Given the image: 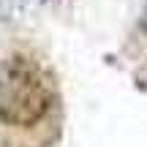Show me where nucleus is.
I'll list each match as a JSON object with an SVG mask.
<instances>
[{
  "mask_svg": "<svg viewBox=\"0 0 147 147\" xmlns=\"http://www.w3.org/2000/svg\"><path fill=\"white\" fill-rule=\"evenodd\" d=\"M57 101L52 76L30 55H11L0 63V123L11 128H36Z\"/></svg>",
  "mask_w": 147,
  "mask_h": 147,
  "instance_id": "nucleus-1",
  "label": "nucleus"
},
{
  "mask_svg": "<svg viewBox=\"0 0 147 147\" xmlns=\"http://www.w3.org/2000/svg\"><path fill=\"white\" fill-rule=\"evenodd\" d=\"M22 3H25V0H0V16H3V19H14L22 11Z\"/></svg>",
  "mask_w": 147,
  "mask_h": 147,
  "instance_id": "nucleus-2",
  "label": "nucleus"
},
{
  "mask_svg": "<svg viewBox=\"0 0 147 147\" xmlns=\"http://www.w3.org/2000/svg\"><path fill=\"white\" fill-rule=\"evenodd\" d=\"M139 30L147 36V3H144V8H142V16H139Z\"/></svg>",
  "mask_w": 147,
  "mask_h": 147,
  "instance_id": "nucleus-3",
  "label": "nucleus"
}]
</instances>
